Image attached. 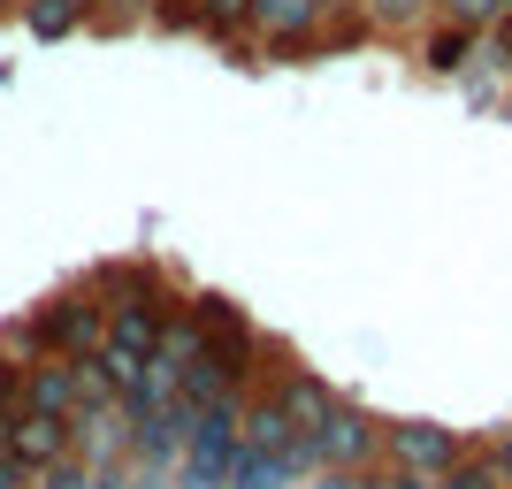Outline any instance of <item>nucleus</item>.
Returning <instances> with one entry per match:
<instances>
[{"label":"nucleus","instance_id":"obj_1","mask_svg":"<svg viewBox=\"0 0 512 489\" xmlns=\"http://www.w3.org/2000/svg\"><path fill=\"white\" fill-rule=\"evenodd\" d=\"M306 451H314V474H367L375 459H383V421H367L360 405H329V421L306 436Z\"/></svg>","mask_w":512,"mask_h":489},{"label":"nucleus","instance_id":"obj_2","mask_svg":"<svg viewBox=\"0 0 512 489\" xmlns=\"http://www.w3.org/2000/svg\"><path fill=\"white\" fill-rule=\"evenodd\" d=\"M31 329H39L46 352H62V360H92V352L107 344V306L92 291H62L54 306L31 314Z\"/></svg>","mask_w":512,"mask_h":489},{"label":"nucleus","instance_id":"obj_3","mask_svg":"<svg viewBox=\"0 0 512 489\" xmlns=\"http://www.w3.org/2000/svg\"><path fill=\"white\" fill-rule=\"evenodd\" d=\"M459 451H467V436H459V428H436V421H398V428H383V459H390L398 474H428V482H436Z\"/></svg>","mask_w":512,"mask_h":489},{"label":"nucleus","instance_id":"obj_4","mask_svg":"<svg viewBox=\"0 0 512 489\" xmlns=\"http://www.w3.org/2000/svg\"><path fill=\"white\" fill-rule=\"evenodd\" d=\"M321 0H245V23H253L268 46H314V31H321Z\"/></svg>","mask_w":512,"mask_h":489},{"label":"nucleus","instance_id":"obj_5","mask_svg":"<svg viewBox=\"0 0 512 489\" xmlns=\"http://www.w3.org/2000/svg\"><path fill=\"white\" fill-rule=\"evenodd\" d=\"M23 413H46V421H69V413H77V383H69L62 352H39V360L23 367Z\"/></svg>","mask_w":512,"mask_h":489},{"label":"nucleus","instance_id":"obj_6","mask_svg":"<svg viewBox=\"0 0 512 489\" xmlns=\"http://www.w3.org/2000/svg\"><path fill=\"white\" fill-rule=\"evenodd\" d=\"M62 451H69V421H46V413H16V421H8V459H16L23 474L54 467Z\"/></svg>","mask_w":512,"mask_h":489},{"label":"nucleus","instance_id":"obj_7","mask_svg":"<svg viewBox=\"0 0 512 489\" xmlns=\"http://www.w3.org/2000/svg\"><path fill=\"white\" fill-rule=\"evenodd\" d=\"M268 398H276L283 413H291V428H299V436H314V428L329 421L337 390H329V383H314V375H299V367H283L276 383H268Z\"/></svg>","mask_w":512,"mask_h":489},{"label":"nucleus","instance_id":"obj_8","mask_svg":"<svg viewBox=\"0 0 512 489\" xmlns=\"http://www.w3.org/2000/svg\"><path fill=\"white\" fill-rule=\"evenodd\" d=\"M360 8L367 31H383V39H406V31H421L428 16H436V0H352Z\"/></svg>","mask_w":512,"mask_h":489},{"label":"nucleus","instance_id":"obj_9","mask_svg":"<svg viewBox=\"0 0 512 489\" xmlns=\"http://www.w3.org/2000/svg\"><path fill=\"white\" fill-rule=\"evenodd\" d=\"M283 482H299V474L283 459H268V451H237L230 459V489H283Z\"/></svg>","mask_w":512,"mask_h":489},{"label":"nucleus","instance_id":"obj_10","mask_svg":"<svg viewBox=\"0 0 512 489\" xmlns=\"http://www.w3.org/2000/svg\"><path fill=\"white\" fill-rule=\"evenodd\" d=\"M436 489H505V482H497V467L482 459V451H459V459L436 474Z\"/></svg>","mask_w":512,"mask_h":489},{"label":"nucleus","instance_id":"obj_11","mask_svg":"<svg viewBox=\"0 0 512 489\" xmlns=\"http://www.w3.org/2000/svg\"><path fill=\"white\" fill-rule=\"evenodd\" d=\"M467 54H474V31H467V23H451V31H436V39H428V69H444V77L467 62Z\"/></svg>","mask_w":512,"mask_h":489},{"label":"nucleus","instance_id":"obj_12","mask_svg":"<svg viewBox=\"0 0 512 489\" xmlns=\"http://www.w3.org/2000/svg\"><path fill=\"white\" fill-rule=\"evenodd\" d=\"M39 352H46V344H39V329H31V321H16V329H0V367H16V375H23V367L39 360Z\"/></svg>","mask_w":512,"mask_h":489},{"label":"nucleus","instance_id":"obj_13","mask_svg":"<svg viewBox=\"0 0 512 489\" xmlns=\"http://www.w3.org/2000/svg\"><path fill=\"white\" fill-rule=\"evenodd\" d=\"M77 16H85L77 0H39V8H31V31H39V39H62Z\"/></svg>","mask_w":512,"mask_h":489},{"label":"nucleus","instance_id":"obj_14","mask_svg":"<svg viewBox=\"0 0 512 489\" xmlns=\"http://www.w3.org/2000/svg\"><path fill=\"white\" fill-rule=\"evenodd\" d=\"M39 489H92V467L77 459V451H62L54 467H39Z\"/></svg>","mask_w":512,"mask_h":489},{"label":"nucleus","instance_id":"obj_15","mask_svg":"<svg viewBox=\"0 0 512 489\" xmlns=\"http://www.w3.org/2000/svg\"><path fill=\"white\" fill-rule=\"evenodd\" d=\"M92 489H161V474L153 467H107V474H92Z\"/></svg>","mask_w":512,"mask_h":489},{"label":"nucleus","instance_id":"obj_16","mask_svg":"<svg viewBox=\"0 0 512 489\" xmlns=\"http://www.w3.org/2000/svg\"><path fill=\"white\" fill-rule=\"evenodd\" d=\"M482 459H490V467H497V482L512 489V436H490V444H482Z\"/></svg>","mask_w":512,"mask_h":489},{"label":"nucleus","instance_id":"obj_17","mask_svg":"<svg viewBox=\"0 0 512 489\" xmlns=\"http://www.w3.org/2000/svg\"><path fill=\"white\" fill-rule=\"evenodd\" d=\"M375 489H436V482H428V474H398V467H390V474H383Z\"/></svg>","mask_w":512,"mask_h":489},{"label":"nucleus","instance_id":"obj_18","mask_svg":"<svg viewBox=\"0 0 512 489\" xmlns=\"http://www.w3.org/2000/svg\"><path fill=\"white\" fill-rule=\"evenodd\" d=\"M314 489H375V482H367V474H321Z\"/></svg>","mask_w":512,"mask_h":489},{"label":"nucleus","instance_id":"obj_19","mask_svg":"<svg viewBox=\"0 0 512 489\" xmlns=\"http://www.w3.org/2000/svg\"><path fill=\"white\" fill-rule=\"evenodd\" d=\"M497 54H505V69H512V16H497Z\"/></svg>","mask_w":512,"mask_h":489},{"label":"nucleus","instance_id":"obj_20","mask_svg":"<svg viewBox=\"0 0 512 489\" xmlns=\"http://www.w3.org/2000/svg\"><path fill=\"white\" fill-rule=\"evenodd\" d=\"M321 8H352V0H321Z\"/></svg>","mask_w":512,"mask_h":489},{"label":"nucleus","instance_id":"obj_21","mask_svg":"<svg viewBox=\"0 0 512 489\" xmlns=\"http://www.w3.org/2000/svg\"><path fill=\"white\" fill-rule=\"evenodd\" d=\"M497 16H512V0H497Z\"/></svg>","mask_w":512,"mask_h":489}]
</instances>
